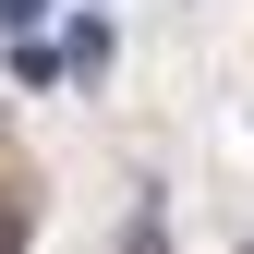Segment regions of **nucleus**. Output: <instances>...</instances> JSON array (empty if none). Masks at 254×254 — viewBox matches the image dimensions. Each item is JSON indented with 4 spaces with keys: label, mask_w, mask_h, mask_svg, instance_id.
Returning a JSON list of instances; mask_svg holds the SVG:
<instances>
[{
    "label": "nucleus",
    "mask_w": 254,
    "mask_h": 254,
    "mask_svg": "<svg viewBox=\"0 0 254 254\" xmlns=\"http://www.w3.org/2000/svg\"><path fill=\"white\" fill-rule=\"evenodd\" d=\"M12 230H24V206H12V194H0V254H12Z\"/></svg>",
    "instance_id": "obj_2"
},
{
    "label": "nucleus",
    "mask_w": 254,
    "mask_h": 254,
    "mask_svg": "<svg viewBox=\"0 0 254 254\" xmlns=\"http://www.w3.org/2000/svg\"><path fill=\"white\" fill-rule=\"evenodd\" d=\"M109 49H121V37H109V12H73V24H61V73H73V85H97V73H109Z\"/></svg>",
    "instance_id": "obj_1"
}]
</instances>
